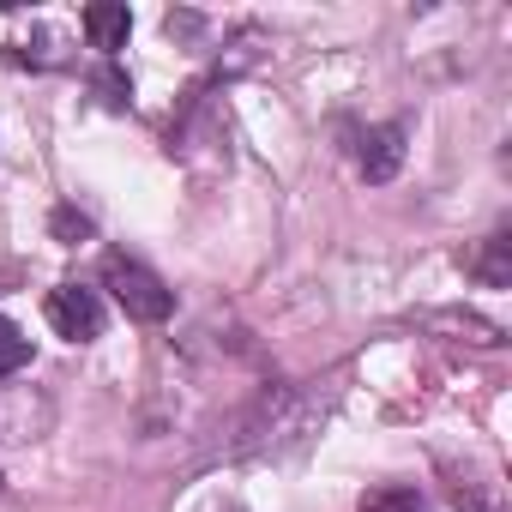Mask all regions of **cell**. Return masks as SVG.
Masks as SVG:
<instances>
[{
    "label": "cell",
    "instance_id": "obj_1",
    "mask_svg": "<svg viewBox=\"0 0 512 512\" xmlns=\"http://www.w3.org/2000/svg\"><path fill=\"white\" fill-rule=\"evenodd\" d=\"M103 284L115 290L121 314H127V320H139V326H163V320L175 314V290H169L151 266L127 260V253H109V260H103Z\"/></svg>",
    "mask_w": 512,
    "mask_h": 512
},
{
    "label": "cell",
    "instance_id": "obj_2",
    "mask_svg": "<svg viewBox=\"0 0 512 512\" xmlns=\"http://www.w3.org/2000/svg\"><path fill=\"white\" fill-rule=\"evenodd\" d=\"M43 314H49V326H55L67 344H91V338H103V296L85 290V284H55L49 302H43Z\"/></svg>",
    "mask_w": 512,
    "mask_h": 512
},
{
    "label": "cell",
    "instance_id": "obj_3",
    "mask_svg": "<svg viewBox=\"0 0 512 512\" xmlns=\"http://www.w3.org/2000/svg\"><path fill=\"white\" fill-rule=\"evenodd\" d=\"M398 163H404V127H398V121H392V127H374V133L362 139V175H368V181H392Z\"/></svg>",
    "mask_w": 512,
    "mask_h": 512
},
{
    "label": "cell",
    "instance_id": "obj_4",
    "mask_svg": "<svg viewBox=\"0 0 512 512\" xmlns=\"http://www.w3.org/2000/svg\"><path fill=\"white\" fill-rule=\"evenodd\" d=\"M127 31H133V13H127V7H109V0L85 7V37H91V49L115 55V49H127Z\"/></svg>",
    "mask_w": 512,
    "mask_h": 512
},
{
    "label": "cell",
    "instance_id": "obj_5",
    "mask_svg": "<svg viewBox=\"0 0 512 512\" xmlns=\"http://www.w3.org/2000/svg\"><path fill=\"white\" fill-rule=\"evenodd\" d=\"M356 512H428V494L422 488H410V482H380V488H368L362 494V506Z\"/></svg>",
    "mask_w": 512,
    "mask_h": 512
},
{
    "label": "cell",
    "instance_id": "obj_6",
    "mask_svg": "<svg viewBox=\"0 0 512 512\" xmlns=\"http://www.w3.org/2000/svg\"><path fill=\"white\" fill-rule=\"evenodd\" d=\"M470 272L482 278V284H512V235H488L482 241V253H476V260H470Z\"/></svg>",
    "mask_w": 512,
    "mask_h": 512
},
{
    "label": "cell",
    "instance_id": "obj_7",
    "mask_svg": "<svg viewBox=\"0 0 512 512\" xmlns=\"http://www.w3.org/2000/svg\"><path fill=\"white\" fill-rule=\"evenodd\" d=\"M428 326L458 332L464 344H482V350H500V344H506V338H500V326H494V320H476V314H434Z\"/></svg>",
    "mask_w": 512,
    "mask_h": 512
},
{
    "label": "cell",
    "instance_id": "obj_8",
    "mask_svg": "<svg viewBox=\"0 0 512 512\" xmlns=\"http://www.w3.org/2000/svg\"><path fill=\"white\" fill-rule=\"evenodd\" d=\"M91 85H97V97H103L109 109H133V79H127L121 67H109V61H103V67L91 73Z\"/></svg>",
    "mask_w": 512,
    "mask_h": 512
},
{
    "label": "cell",
    "instance_id": "obj_9",
    "mask_svg": "<svg viewBox=\"0 0 512 512\" xmlns=\"http://www.w3.org/2000/svg\"><path fill=\"white\" fill-rule=\"evenodd\" d=\"M31 362V338L13 326V320H0V380H7V374H19Z\"/></svg>",
    "mask_w": 512,
    "mask_h": 512
},
{
    "label": "cell",
    "instance_id": "obj_10",
    "mask_svg": "<svg viewBox=\"0 0 512 512\" xmlns=\"http://www.w3.org/2000/svg\"><path fill=\"white\" fill-rule=\"evenodd\" d=\"M49 229H55V241H61V247H79V241H91V217H85V211H73V205H55Z\"/></svg>",
    "mask_w": 512,
    "mask_h": 512
},
{
    "label": "cell",
    "instance_id": "obj_11",
    "mask_svg": "<svg viewBox=\"0 0 512 512\" xmlns=\"http://www.w3.org/2000/svg\"><path fill=\"white\" fill-rule=\"evenodd\" d=\"M0 488H7V476H0Z\"/></svg>",
    "mask_w": 512,
    "mask_h": 512
}]
</instances>
